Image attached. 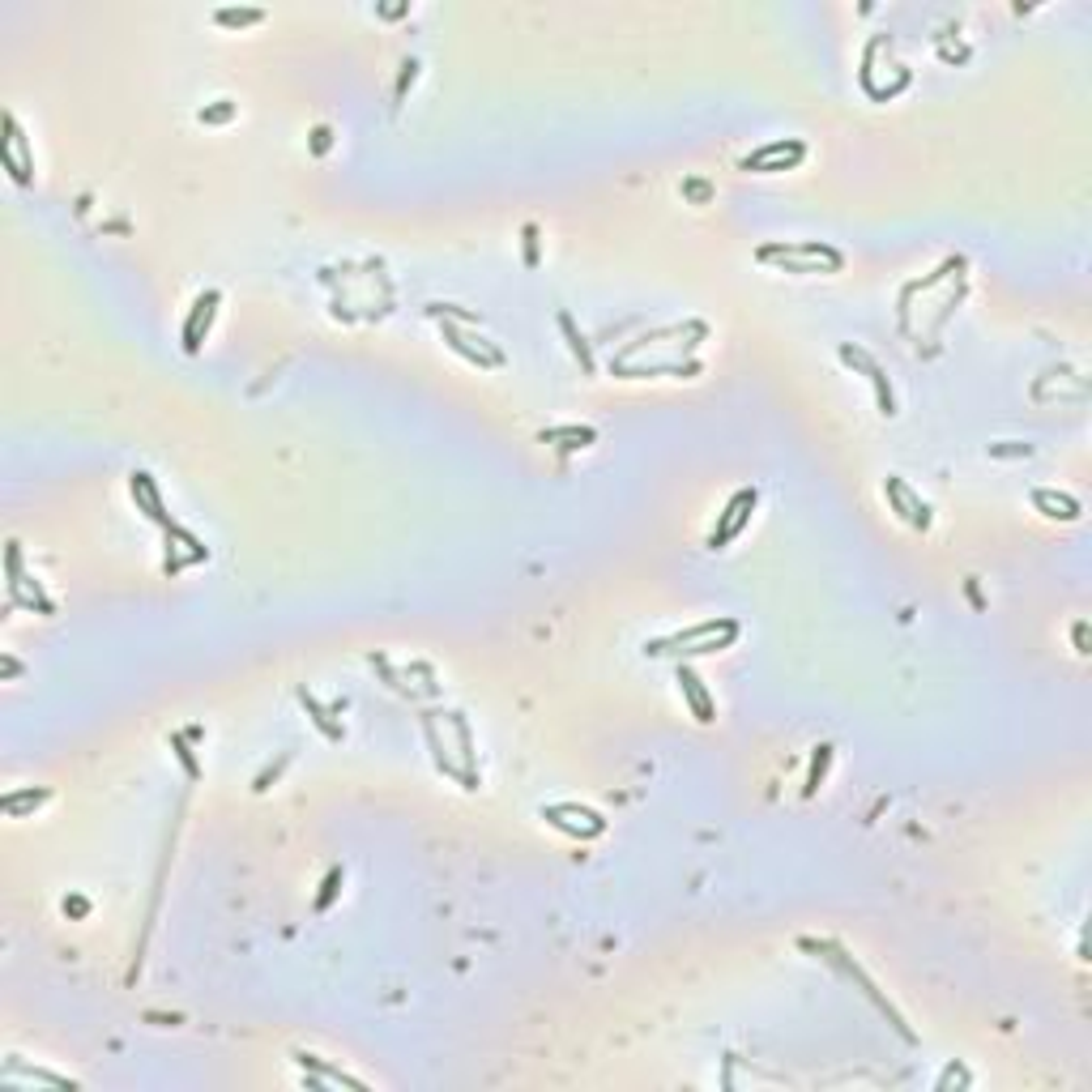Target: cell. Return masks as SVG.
<instances>
[{
  "label": "cell",
  "instance_id": "obj_25",
  "mask_svg": "<svg viewBox=\"0 0 1092 1092\" xmlns=\"http://www.w3.org/2000/svg\"><path fill=\"white\" fill-rule=\"evenodd\" d=\"M1028 444H990V457H1028Z\"/></svg>",
  "mask_w": 1092,
  "mask_h": 1092
},
{
  "label": "cell",
  "instance_id": "obj_12",
  "mask_svg": "<svg viewBox=\"0 0 1092 1092\" xmlns=\"http://www.w3.org/2000/svg\"><path fill=\"white\" fill-rule=\"evenodd\" d=\"M294 1062H299L303 1071H317V1075H307V1088H355V1092H368V1084H363V1079L346 1075L342 1067H329V1062H325V1058H317V1054L294 1050Z\"/></svg>",
  "mask_w": 1092,
  "mask_h": 1092
},
{
  "label": "cell",
  "instance_id": "obj_9",
  "mask_svg": "<svg viewBox=\"0 0 1092 1092\" xmlns=\"http://www.w3.org/2000/svg\"><path fill=\"white\" fill-rule=\"evenodd\" d=\"M0 159H5V167H10V176H14L18 184H31L35 163H31V154H26V137H22L14 111H5V145H0Z\"/></svg>",
  "mask_w": 1092,
  "mask_h": 1092
},
{
  "label": "cell",
  "instance_id": "obj_14",
  "mask_svg": "<svg viewBox=\"0 0 1092 1092\" xmlns=\"http://www.w3.org/2000/svg\"><path fill=\"white\" fill-rule=\"evenodd\" d=\"M679 692H683V700L692 704V717L700 721V726H713L717 721V704H713V696H709V687H704V679L692 670V666H679Z\"/></svg>",
  "mask_w": 1092,
  "mask_h": 1092
},
{
  "label": "cell",
  "instance_id": "obj_6",
  "mask_svg": "<svg viewBox=\"0 0 1092 1092\" xmlns=\"http://www.w3.org/2000/svg\"><path fill=\"white\" fill-rule=\"evenodd\" d=\"M824 948L833 952V956H824V961H833V965H837V969H841V973H845L849 982H858V990H862V995H866V999H871V1003H875V1007H879V1012L888 1016V1024H892V1028H896V1033H900L905 1041H913V1033H909L905 1016H900V1012H896V1007H892V1003H888V999H883V995L875 990V982H871V978L862 973V965H854V961H849V956H845V952H841L837 944H824Z\"/></svg>",
  "mask_w": 1092,
  "mask_h": 1092
},
{
  "label": "cell",
  "instance_id": "obj_13",
  "mask_svg": "<svg viewBox=\"0 0 1092 1092\" xmlns=\"http://www.w3.org/2000/svg\"><path fill=\"white\" fill-rule=\"evenodd\" d=\"M5 572H10V602L18 606V602H22V580H26V576H22V547H18V542H10V551H5ZM26 606H35L39 614H52V610H56V606H52V597L39 589V580L31 585Z\"/></svg>",
  "mask_w": 1092,
  "mask_h": 1092
},
{
  "label": "cell",
  "instance_id": "obj_22",
  "mask_svg": "<svg viewBox=\"0 0 1092 1092\" xmlns=\"http://www.w3.org/2000/svg\"><path fill=\"white\" fill-rule=\"evenodd\" d=\"M265 14L261 10H218L214 14V22H222V26H252V22H261Z\"/></svg>",
  "mask_w": 1092,
  "mask_h": 1092
},
{
  "label": "cell",
  "instance_id": "obj_18",
  "mask_svg": "<svg viewBox=\"0 0 1092 1092\" xmlns=\"http://www.w3.org/2000/svg\"><path fill=\"white\" fill-rule=\"evenodd\" d=\"M299 700H303V709H307V713H311V721H317V726H321V730H325V738H334V742H338V738H342V726H338V721H329V713H325V709H321V704H317V696H311V692H307V687H303V692H299Z\"/></svg>",
  "mask_w": 1092,
  "mask_h": 1092
},
{
  "label": "cell",
  "instance_id": "obj_23",
  "mask_svg": "<svg viewBox=\"0 0 1092 1092\" xmlns=\"http://www.w3.org/2000/svg\"><path fill=\"white\" fill-rule=\"evenodd\" d=\"M342 879H346V875H342V866H334V871L325 875V883H321L325 892L317 896V909H329V905H334V896H338V883H342Z\"/></svg>",
  "mask_w": 1092,
  "mask_h": 1092
},
{
  "label": "cell",
  "instance_id": "obj_7",
  "mask_svg": "<svg viewBox=\"0 0 1092 1092\" xmlns=\"http://www.w3.org/2000/svg\"><path fill=\"white\" fill-rule=\"evenodd\" d=\"M883 496H888V504L896 508V517H900L905 525H913V530H930V525H934L930 504H926V500H921L905 479L888 475V479H883Z\"/></svg>",
  "mask_w": 1092,
  "mask_h": 1092
},
{
  "label": "cell",
  "instance_id": "obj_10",
  "mask_svg": "<svg viewBox=\"0 0 1092 1092\" xmlns=\"http://www.w3.org/2000/svg\"><path fill=\"white\" fill-rule=\"evenodd\" d=\"M841 359L849 363V368H862L866 372V380H871V389H875V401H879V414H896V397H892V384H888V376H883V368L862 351V346H841Z\"/></svg>",
  "mask_w": 1092,
  "mask_h": 1092
},
{
  "label": "cell",
  "instance_id": "obj_1",
  "mask_svg": "<svg viewBox=\"0 0 1092 1092\" xmlns=\"http://www.w3.org/2000/svg\"><path fill=\"white\" fill-rule=\"evenodd\" d=\"M738 619H704V623H692L683 632H670L662 641H649L645 654L649 658H704V654H721L738 641Z\"/></svg>",
  "mask_w": 1092,
  "mask_h": 1092
},
{
  "label": "cell",
  "instance_id": "obj_24",
  "mask_svg": "<svg viewBox=\"0 0 1092 1092\" xmlns=\"http://www.w3.org/2000/svg\"><path fill=\"white\" fill-rule=\"evenodd\" d=\"M231 115H235V103L218 99V107H205V111H201V124H227Z\"/></svg>",
  "mask_w": 1092,
  "mask_h": 1092
},
{
  "label": "cell",
  "instance_id": "obj_16",
  "mask_svg": "<svg viewBox=\"0 0 1092 1092\" xmlns=\"http://www.w3.org/2000/svg\"><path fill=\"white\" fill-rule=\"evenodd\" d=\"M1033 508H1037L1041 517H1050V521H1079V513H1084L1075 496L1050 491V487H1037V491H1033Z\"/></svg>",
  "mask_w": 1092,
  "mask_h": 1092
},
{
  "label": "cell",
  "instance_id": "obj_3",
  "mask_svg": "<svg viewBox=\"0 0 1092 1092\" xmlns=\"http://www.w3.org/2000/svg\"><path fill=\"white\" fill-rule=\"evenodd\" d=\"M803 159H807V145L799 137H786V141H768V145L751 149L738 167L755 172V176H772V172H794Z\"/></svg>",
  "mask_w": 1092,
  "mask_h": 1092
},
{
  "label": "cell",
  "instance_id": "obj_19",
  "mask_svg": "<svg viewBox=\"0 0 1092 1092\" xmlns=\"http://www.w3.org/2000/svg\"><path fill=\"white\" fill-rule=\"evenodd\" d=\"M828 764H833V747L824 742V747H816V759H811V772H807V786H803V794H816V790L824 786Z\"/></svg>",
  "mask_w": 1092,
  "mask_h": 1092
},
{
  "label": "cell",
  "instance_id": "obj_21",
  "mask_svg": "<svg viewBox=\"0 0 1092 1092\" xmlns=\"http://www.w3.org/2000/svg\"><path fill=\"white\" fill-rule=\"evenodd\" d=\"M559 329H563V334H568V342H572V355H576V359H580V368H585V372H593V355H589V346H585V338H580V334H576V329H572V317H568V311H563V317H559Z\"/></svg>",
  "mask_w": 1092,
  "mask_h": 1092
},
{
  "label": "cell",
  "instance_id": "obj_17",
  "mask_svg": "<svg viewBox=\"0 0 1092 1092\" xmlns=\"http://www.w3.org/2000/svg\"><path fill=\"white\" fill-rule=\"evenodd\" d=\"M555 440H568L563 448H589V444L597 440V431H593V427H547V431H542V444H555Z\"/></svg>",
  "mask_w": 1092,
  "mask_h": 1092
},
{
  "label": "cell",
  "instance_id": "obj_8",
  "mask_svg": "<svg viewBox=\"0 0 1092 1092\" xmlns=\"http://www.w3.org/2000/svg\"><path fill=\"white\" fill-rule=\"evenodd\" d=\"M444 342L461 355V359H470L475 368H504V351L500 346H491L487 338H475V334H465V329H457L452 321L444 325Z\"/></svg>",
  "mask_w": 1092,
  "mask_h": 1092
},
{
  "label": "cell",
  "instance_id": "obj_4",
  "mask_svg": "<svg viewBox=\"0 0 1092 1092\" xmlns=\"http://www.w3.org/2000/svg\"><path fill=\"white\" fill-rule=\"evenodd\" d=\"M542 820L551 828L576 837V841H593V837L606 833V820L593 807H580V803H551V807H542Z\"/></svg>",
  "mask_w": 1092,
  "mask_h": 1092
},
{
  "label": "cell",
  "instance_id": "obj_20",
  "mask_svg": "<svg viewBox=\"0 0 1092 1092\" xmlns=\"http://www.w3.org/2000/svg\"><path fill=\"white\" fill-rule=\"evenodd\" d=\"M52 799V790H14V794H5V816H22V807H39V803H48Z\"/></svg>",
  "mask_w": 1092,
  "mask_h": 1092
},
{
  "label": "cell",
  "instance_id": "obj_2",
  "mask_svg": "<svg viewBox=\"0 0 1092 1092\" xmlns=\"http://www.w3.org/2000/svg\"><path fill=\"white\" fill-rule=\"evenodd\" d=\"M759 265H776L786 273H837L845 265V256L820 239H776V244H759L755 248Z\"/></svg>",
  "mask_w": 1092,
  "mask_h": 1092
},
{
  "label": "cell",
  "instance_id": "obj_26",
  "mask_svg": "<svg viewBox=\"0 0 1092 1092\" xmlns=\"http://www.w3.org/2000/svg\"><path fill=\"white\" fill-rule=\"evenodd\" d=\"M1075 649L1088 654V623H1075Z\"/></svg>",
  "mask_w": 1092,
  "mask_h": 1092
},
{
  "label": "cell",
  "instance_id": "obj_15",
  "mask_svg": "<svg viewBox=\"0 0 1092 1092\" xmlns=\"http://www.w3.org/2000/svg\"><path fill=\"white\" fill-rule=\"evenodd\" d=\"M128 491H132V500L145 508L149 521H159L163 530H172V517H167V508H163V491H159V483H154V475L132 470V475H128Z\"/></svg>",
  "mask_w": 1092,
  "mask_h": 1092
},
{
  "label": "cell",
  "instance_id": "obj_5",
  "mask_svg": "<svg viewBox=\"0 0 1092 1092\" xmlns=\"http://www.w3.org/2000/svg\"><path fill=\"white\" fill-rule=\"evenodd\" d=\"M755 504H759V491H755V487H742V491H734V496H730V504H726V508H721V517H717V530L709 534V547H713V551L730 547V542H734V538L747 530V521H751Z\"/></svg>",
  "mask_w": 1092,
  "mask_h": 1092
},
{
  "label": "cell",
  "instance_id": "obj_11",
  "mask_svg": "<svg viewBox=\"0 0 1092 1092\" xmlns=\"http://www.w3.org/2000/svg\"><path fill=\"white\" fill-rule=\"evenodd\" d=\"M218 303H222V294H218V290L197 294V303H193V311H189V321H184V351H189V355H197V351H201V342H205V334H210V325H214V317H218Z\"/></svg>",
  "mask_w": 1092,
  "mask_h": 1092
}]
</instances>
